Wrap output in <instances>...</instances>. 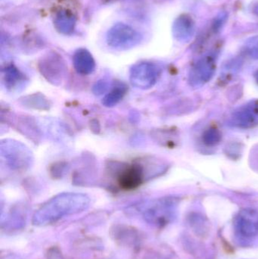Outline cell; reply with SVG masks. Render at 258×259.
I'll return each mask as SVG.
<instances>
[{
	"label": "cell",
	"instance_id": "cell-1",
	"mask_svg": "<svg viewBox=\"0 0 258 259\" xmlns=\"http://www.w3.org/2000/svg\"><path fill=\"white\" fill-rule=\"evenodd\" d=\"M89 204V197L83 193H61L45 202L39 208L36 213V219L42 222L56 220L66 214L83 211Z\"/></svg>",
	"mask_w": 258,
	"mask_h": 259
},
{
	"label": "cell",
	"instance_id": "cell-9",
	"mask_svg": "<svg viewBox=\"0 0 258 259\" xmlns=\"http://www.w3.org/2000/svg\"><path fill=\"white\" fill-rule=\"evenodd\" d=\"M2 85L7 92L22 91L29 83V78L15 65L10 64L2 68Z\"/></svg>",
	"mask_w": 258,
	"mask_h": 259
},
{
	"label": "cell",
	"instance_id": "cell-11",
	"mask_svg": "<svg viewBox=\"0 0 258 259\" xmlns=\"http://www.w3.org/2000/svg\"><path fill=\"white\" fill-rule=\"evenodd\" d=\"M16 127L23 135L31 140L33 143L40 140L42 134L38 127L36 120L30 116H21L17 119Z\"/></svg>",
	"mask_w": 258,
	"mask_h": 259
},
{
	"label": "cell",
	"instance_id": "cell-10",
	"mask_svg": "<svg viewBox=\"0 0 258 259\" xmlns=\"http://www.w3.org/2000/svg\"><path fill=\"white\" fill-rule=\"evenodd\" d=\"M74 68L81 75L92 74L95 69V62L91 53L85 49H80L73 56Z\"/></svg>",
	"mask_w": 258,
	"mask_h": 259
},
{
	"label": "cell",
	"instance_id": "cell-4",
	"mask_svg": "<svg viewBox=\"0 0 258 259\" xmlns=\"http://www.w3.org/2000/svg\"><path fill=\"white\" fill-rule=\"evenodd\" d=\"M106 40L112 48L126 50L137 46L142 40V36L130 26L119 23L109 30Z\"/></svg>",
	"mask_w": 258,
	"mask_h": 259
},
{
	"label": "cell",
	"instance_id": "cell-18",
	"mask_svg": "<svg viewBox=\"0 0 258 259\" xmlns=\"http://www.w3.org/2000/svg\"><path fill=\"white\" fill-rule=\"evenodd\" d=\"M255 80L256 81H257V83H258V70L257 71H256L255 73Z\"/></svg>",
	"mask_w": 258,
	"mask_h": 259
},
{
	"label": "cell",
	"instance_id": "cell-17",
	"mask_svg": "<svg viewBox=\"0 0 258 259\" xmlns=\"http://www.w3.org/2000/svg\"><path fill=\"white\" fill-rule=\"evenodd\" d=\"M109 89L108 81L105 80H100L94 85L93 92L96 95H101V94H106L109 91Z\"/></svg>",
	"mask_w": 258,
	"mask_h": 259
},
{
	"label": "cell",
	"instance_id": "cell-6",
	"mask_svg": "<svg viewBox=\"0 0 258 259\" xmlns=\"http://www.w3.org/2000/svg\"><path fill=\"white\" fill-rule=\"evenodd\" d=\"M216 71V60L214 56H207L199 59L194 65L189 73V85L193 88H200L209 83Z\"/></svg>",
	"mask_w": 258,
	"mask_h": 259
},
{
	"label": "cell",
	"instance_id": "cell-7",
	"mask_svg": "<svg viewBox=\"0 0 258 259\" xmlns=\"http://www.w3.org/2000/svg\"><path fill=\"white\" fill-rule=\"evenodd\" d=\"M231 124L240 129H251L258 125V100L248 102L238 108L231 117Z\"/></svg>",
	"mask_w": 258,
	"mask_h": 259
},
{
	"label": "cell",
	"instance_id": "cell-5",
	"mask_svg": "<svg viewBox=\"0 0 258 259\" xmlns=\"http://www.w3.org/2000/svg\"><path fill=\"white\" fill-rule=\"evenodd\" d=\"M160 74V68L156 64L148 62H139L133 65L130 69V83L138 89H151L157 83Z\"/></svg>",
	"mask_w": 258,
	"mask_h": 259
},
{
	"label": "cell",
	"instance_id": "cell-8",
	"mask_svg": "<svg viewBox=\"0 0 258 259\" xmlns=\"http://www.w3.org/2000/svg\"><path fill=\"white\" fill-rule=\"evenodd\" d=\"M235 228L239 235L251 238L258 234V211L252 208H245L238 213L235 219Z\"/></svg>",
	"mask_w": 258,
	"mask_h": 259
},
{
	"label": "cell",
	"instance_id": "cell-3",
	"mask_svg": "<svg viewBox=\"0 0 258 259\" xmlns=\"http://www.w3.org/2000/svg\"><path fill=\"white\" fill-rule=\"evenodd\" d=\"M41 75L53 86L59 87L65 81L68 67L62 56L50 52L41 58L38 63Z\"/></svg>",
	"mask_w": 258,
	"mask_h": 259
},
{
	"label": "cell",
	"instance_id": "cell-2",
	"mask_svg": "<svg viewBox=\"0 0 258 259\" xmlns=\"http://www.w3.org/2000/svg\"><path fill=\"white\" fill-rule=\"evenodd\" d=\"M1 163L8 169L17 173L27 171L33 165V152L21 142L5 139L0 143Z\"/></svg>",
	"mask_w": 258,
	"mask_h": 259
},
{
	"label": "cell",
	"instance_id": "cell-16",
	"mask_svg": "<svg viewBox=\"0 0 258 259\" xmlns=\"http://www.w3.org/2000/svg\"><path fill=\"white\" fill-rule=\"evenodd\" d=\"M68 163L66 162H57L51 166V174L54 178H60L63 177V175L66 173L68 170Z\"/></svg>",
	"mask_w": 258,
	"mask_h": 259
},
{
	"label": "cell",
	"instance_id": "cell-12",
	"mask_svg": "<svg viewBox=\"0 0 258 259\" xmlns=\"http://www.w3.org/2000/svg\"><path fill=\"white\" fill-rule=\"evenodd\" d=\"M24 107L34 110L48 111L51 107V103L43 94H33L21 97L18 100Z\"/></svg>",
	"mask_w": 258,
	"mask_h": 259
},
{
	"label": "cell",
	"instance_id": "cell-14",
	"mask_svg": "<svg viewBox=\"0 0 258 259\" xmlns=\"http://www.w3.org/2000/svg\"><path fill=\"white\" fill-rule=\"evenodd\" d=\"M75 18L68 11H60L56 15L55 26L60 33L70 34L74 30Z\"/></svg>",
	"mask_w": 258,
	"mask_h": 259
},
{
	"label": "cell",
	"instance_id": "cell-15",
	"mask_svg": "<svg viewBox=\"0 0 258 259\" xmlns=\"http://www.w3.org/2000/svg\"><path fill=\"white\" fill-rule=\"evenodd\" d=\"M222 140V134L216 127H210L206 130L202 134V141L207 146H216Z\"/></svg>",
	"mask_w": 258,
	"mask_h": 259
},
{
	"label": "cell",
	"instance_id": "cell-13",
	"mask_svg": "<svg viewBox=\"0 0 258 259\" xmlns=\"http://www.w3.org/2000/svg\"><path fill=\"white\" fill-rule=\"evenodd\" d=\"M127 92V87L124 83L117 82L112 86L111 91L105 95L101 103L106 107H114L123 100Z\"/></svg>",
	"mask_w": 258,
	"mask_h": 259
}]
</instances>
